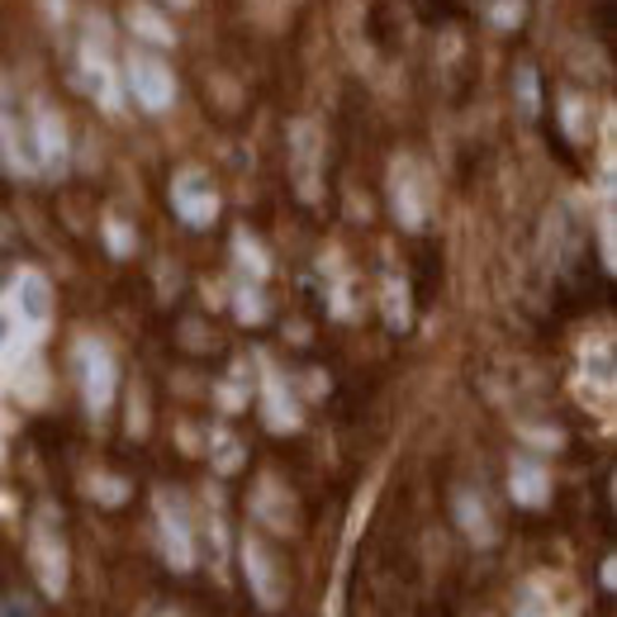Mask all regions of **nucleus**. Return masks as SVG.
I'll use <instances>...</instances> for the list:
<instances>
[{"instance_id":"nucleus-3","label":"nucleus","mask_w":617,"mask_h":617,"mask_svg":"<svg viewBox=\"0 0 617 617\" xmlns=\"http://www.w3.org/2000/svg\"><path fill=\"white\" fill-rule=\"evenodd\" d=\"M242 570H247V585H252L257 604H261V608H280V598H286V585H280V575H276V560L261 551L257 541L242 546Z\"/></svg>"},{"instance_id":"nucleus-7","label":"nucleus","mask_w":617,"mask_h":617,"mask_svg":"<svg viewBox=\"0 0 617 617\" xmlns=\"http://www.w3.org/2000/svg\"><path fill=\"white\" fill-rule=\"evenodd\" d=\"M162 546H167V560L176 570H190V533L181 518H171V508L162 504Z\"/></svg>"},{"instance_id":"nucleus-14","label":"nucleus","mask_w":617,"mask_h":617,"mask_svg":"<svg viewBox=\"0 0 617 617\" xmlns=\"http://www.w3.org/2000/svg\"><path fill=\"white\" fill-rule=\"evenodd\" d=\"M10 238V228H6V219H0V242H6Z\"/></svg>"},{"instance_id":"nucleus-11","label":"nucleus","mask_w":617,"mask_h":617,"mask_svg":"<svg viewBox=\"0 0 617 617\" xmlns=\"http://www.w3.org/2000/svg\"><path fill=\"white\" fill-rule=\"evenodd\" d=\"M518 617H551V608H546V598H537V594H527L523 604H518Z\"/></svg>"},{"instance_id":"nucleus-1","label":"nucleus","mask_w":617,"mask_h":617,"mask_svg":"<svg viewBox=\"0 0 617 617\" xmlns=\"http://www.w3.org/2000/svg\"><path fill=\"white\" fill-rule=\"evenodd\" d=\"M77 366H81L86 404H91V409H105L110 395H115V361H110V351H105L100 342H81L77 347Z\"/></svg>"},{"instance_id":"nucleus-13","label":"nucleus","mask_w":617,"mask_h":617,"mask_svg":"<svg viewBox=\"0 0 617 617\" xmlns=\"http://www.w3.org/2000/svg\"><path fill=\"white\" fill-rule=\"evenodd\" d=\"M152 617H181V613H176V608H162V613H152Z\"/></svg>"},{"instance_id":"nucleus-9","label":"nucleus","mask_w":617,"mask_h":617,"mask_svg":"<svg viewBox=\"0 0 617 617\" xmlns=\"http://www.w3.org/2000/svg\"><path fill=\"white\" fill-rule=\"evenodd\" d=\"M456 508H461V523H466V533H470L475 541H489V518H485V508H480V514H475V508H470V499H461Z\"/></svg>"},{"instance_id":"nucleus-4","label":"nucleus","mask_w":617,"mask_h":617,"mask_svg":"<svg viewBox=\"0 0 617 617\" xmlns=\"http://www.w3.org/2000/svg\"><path fill=\"white\" fill-rule=\"evenodd\" d=\"M171 200H176V209H181V219L190 228H205L209 219H215V209H219V196L205 186V176H181L176 190H171Z\"/></svg>"},{"instance_id":"nucleus-2","label":"nucleus","mask_w":617,"mask_h":617,"mask_svg":"<svg viewBox=\"0 0 617 617\" xmlns=\"http://www.w3.org/2000/svg\"><path fill=\"white\" fill-rule=\"evenodd\" d=\"M33 575H39V585L48 598H62L67 594V546L48 533V527H39L33 533Z\"/></svg>"},{"instance_id":"nucleus-8","label":"nucleus","mask_w":617,"mask_h":617,"mask_svg":"<svg viewBox=\"0 0 617 617\" xmlns=\"http://www.w3.org/2000/svg\"><path fill=\"white\" fill-rule=\"evenodd\" d=\"M514 499L518 504H541L546 499V475L541 466H514Z\"/></svg>"},{"instance_id":"nucleus-6","label":"nucleus","mask_w":617,"mask_h":617,"mask_svg":"<svg viewBox=\"0 0 617 617\" xmlns=\"http://www.w3.org/2000/svg\"><path fill=\"white\" fill-rule=\"evenodd\" d=\"M14 309H20L29 324H43V319H48V309H52V290H48V280H43V276H33V271L14 280Z\"/></svg>"},{"instance_id":"nucleus-12","label":"nucleus","mask_w":617,"mask_h":617,"mask_svg":"<svg viewBox=\"0 0 617 617\" xmlns=\"http://www.w3.org/2000/svg\"><path fill=\"white\" fill-rule=\"evenodd\" d=\"M6 338H10V319L0 314V347H6Z\"/></svg>"},{"instance_id":"nucleus-10","label":"nucleus","mask_w":617,"mask_h":617,"mask_svg":"<svg viewBox=\"0 0 617 617\" xmlns=\"http://www.w3.org/2000/svg\"><path fill=\"white\" fill-rule=\"evenodd\" d=\"M0 617H33V604L20 594H10V598H0Z\"/></svg>"},{"instance_id":"nucleus-5","label":"nucleus","mask_w":617,"mask_h":617,"mask_svg":"<svg viewBox=\"0 0 617 617\" xmlns=\"http://www.w3.org/2000/svg\"><path fill=\"white\" fill-rule=\"evenodd\" d=\"M129 81H133V96L143 100L148 110H162V105L171 100V77L162 72V62L138 58V62H133V72H129Z\"/></svg>"}]
</instances>
